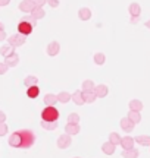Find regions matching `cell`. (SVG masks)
I'll list each match as a JSON object with an SVG mask.
<instances>
[{"label": "cell", "mask_w": 150, "mask_h": 158, "mask_svg": "<svg viewBox=\"0 0 150 158\" xmlns=\"http://www.w3.org/2000/svg\"><path fill=\"white\" fill-rule=\"evenodd\" d=\"M7 69H9V66H7L5 62L0 63V75H5L6 72H7Z\"/></svg>", "instance_id": "cell-35"}, {"label": "cell", "mask_w": 150, "mask_h": 158, "mask_svg": "<svg viewBox=\"0 0 150 158\" xmlns=\"http://www.w3.org/2000/svg\"><path fill=\"white\" fill-rule=\"evenodd\" d=\"M128 107H130V110H133V111H141L144 106H143V102L140 101V100H131L130 104H128Z\"/></svg>", "instance_id": "cell-23"}, {"label": "cell", "mask_w": 150, "mask_h": 158, "mask_svg": "<svg viewBox=\"0 0 150 158\" xmlns=\"http://www.w3.org/2000/svg\"><path fill=\"white\" fill-rule=\"evenodd\" d=\"M35 132L31 129H21L15 130L11 136H9V145L12 148H22V149H28L35 143Z\"/></svg>", "instance_id": "cell-1"}, {"label": "cell", "mask_w": 150, "mask_h": 158, "mask_svg": "<svg viewBox=\"0 0 150 158\" xmlns=\"http://www.w3.org/2000/svg\"><path fill=\"white\" fill-rule=\"evenodd\" d=\"M40 124H41V127L46 130H55V129H58V126H59L58 122H46V120H43Z\"/></svg>", "instance_id": "cell-26"}, {"label": "cell", "mask_w": 150, "mask_h": 158, "mask_svg": "<svg viewBox=\"0 0 150 158\" xmlns=\"http://www.w3.org/2000/svg\"><path fill=\"white\" fill-rule=\"evenodd\" d=\"M78 18H80L81 21H88L91 18V10L88 7H81L80 10H78Z\"/></svg>", "instance_id": "cell-20"}, {"label": "cell", "mask_w": 150, "mask_h": 158, "mask_svg": "<svg viewBox=\"0 0 150 158\" xmlns=\"http://www.w3.org/2000/svg\"><path fill=\"white\" fill-rule=\"evenodd\" d=\"M40 95V88L37 86V85H33V86H28L27 88V97L31 98V100H34L37 97Z\"/></svg>", "instance_id": "cell-15"}, {"label": "cell", "mask_w": 150, "mask_h": 158, "mask_svg": "<svg viewBox=\"0 0 150 158\" xmlns=\"http://www.w3.org/2000/svg\"><path fill=\"white\" fill-rule=\"evenodd\" d=\"M82 95H84L86 102H88V104H91V102H94L96 100H97V95H96L94 89L93 91H82Z\"/></svg>", "instance_id": "cell-17"}, {"label": "cell", "mask_w": 150, "mask_h": 158, "mask_svg": "<svg viewBox=\"0 0 150 158\" xmlns=\"http://www.w3.org/2000/svg\"><path fill=\"white\" fill-rule=\"evenodd\" d=\"M59 116V110L55 106H46L41 111V120H46V122H58Z\"/></svg>", "instance_id": "cell-2"}, {"label": "cell", "mask_w": 150, "mask_h": 158, "mask_svg": "<svg viewBox=\"0 0 150 158\" xmlns=\"http://www.w3.org/2000/svg\"><path fill=\"white\" fill-rule=\"evenodd\" d=\"M134 143H135V141H134L133 136H124V138H121V145L122 149H131V148H134Z\"/></svg>", "instance_id": "cell-10"}, {"label": "cell", "mask_w": 150, "mask_h": 158, "mask_svg": "<svg viewBox=\"0 0 150 158\" xmlns=\"http://www.w3.org/2000/svg\"><path fill=\"white\" fill-rule=\"evenodd\" d=\"M74 158H81V157H74Z\"/></svg>", "instance_id": "cell-44"}, {"label": "cell", "mask_w": 150, "mask_h": 158, "mask_svg": "<svg viewBox=\"0 0 150 158\" xmlns=\"http://www.w3.org/2000/svg\"><path fill=\"white\" fill-rule=\"evenodd\" d=\"M71 143H72V138H71V135H68V133L60 135L58 138V142H56L58 148H60V149H66V148H69Z\"/></svg>", "instance_id": "cell-5"}, {"label": "cell", "mask_w": 150, "mask_h": 158, "mask_svg": "<svg viewBox=\"0 0 150 158\" xmlns=\"http://www.w3.org/2000/svg\"><path fill=\"white\" fill-rule=\"evenodd\" d=\"M12 53H15V47H12L11 44H6V45H2V47H0V54L3 57L9 56Z\"/></svg>", "instance_id": "cell-24"}, {"label": "cell", "mask_w": 150, "mask_h": 158, "mask_svg": "<svg viewBox=\"0 0 150 158\" xmlns=\"http://www.w3.org/2000/svg\"><path fill=\"white\" fill-rule=\"evenodd\" d=\"M9 3H11V0H0V7L2 6H7Z\"/></svg>", "instance_id": "cell-38"}, {"label": "cell", "mask_w": 150, "mask_h": 158, "mask_svg": "<svg viewBox=\"0 0 150 158\" xmlns=\"http://www.w3.org/2000/svg\"><path fill=\"white\" fill-rule=\"evenodd\" d=\"M94 92H96L97 98H103V97H106L109 94V88H108V85H104V84L96 85L94 86Z\"/></svg>", "instance_id": "cell-9"}, {"label": "cell", "mask_w": 150, "mask_h": 158, "mask_svg": "<svg viewBox=\"0 0 150 158\" xmlns=\"http://www.w3.org/2000/svg\"><path fill=\"white\" fill-rule=\"evenodd\" d=\"M33 29H34V27H33V23H29L28 21L21 19L19 23H18V32H19V34H22V35H25V37H28V35L33 32Z\"/></svg>", "instance_id": "cell-4"}, {"label": "cell", "mask_w": 150, "mask_h": 158, "mask_svg": "<svg viewBox=\"0 0 150 158\" xmlns=\"http://www.w3.org/2000/svg\"><path fill=\"white\" fill-rule=\"evenodd\" d=\"M66 122L68 123H80V114H77V113H71L69 116H68V118H66Z\"/></svg>", "instance_id": "cell-32"}, {"label": "cell", "mask_w": 150, "mask_h": 158, "mask_svg": "<svg viewBox=\"0 0 150 158\" xmlns=\"http://www.w3.org/2000/svg\"><path fill=\"white\" fill-rule=\"evenodd\" d=\"M115 149H116V145H113L110 141L104 142L103 145H102V151H103L106 155H113V154H115Z\"/></svg>", "instance_id": "cell-13"}, {"label": "cell", "mask_w": 150, "mask_h": 158, "mask_svg": "<svg viewBox=\"0 0 150 158\" xmlns=\"http://www.w3.org/2000/svg\"><path fill=\"white\" fill-rule=\"evenodd\" d=\"M127 117L130 118L131 122H134L135 124L141 122V114H140V111H133V110H130V113H128Z\"/></svg>", "instance_id": "cell-27"}, {"label": "cell", "mask_w": 150, "mask_h": 158, "mask_svg": "<svg viewBox=\"0 0 150 158\" xmlns=\"http://www.w3.org/2000/svg\"><path fill=\"white\" fill-rule=\"evenodd\" d=\"M94 63L99 64V66L104 64V63H106V56H104L103 53H96V54H94Z\"/></svg>", "instance_id": "cell-29"}, {"label": "cell", "mask_w": 150, "mask_h": 158, "mask_svg": "<svg viewBox=\"0 0 150 158\" xmlns=\"http://www.w3.org/2000/svg\"><path fill=\"white\" fill-rule=\"evenodd\" d=\"M47 5H50L52 7H58V6H59V0H47Z\"/></svg>", "instance_id": "cell-36"}, {"label": "cell", "mask_w": 150, "mask_h": 158, "mask_svg": "<svg viewBox=\"0 0 150 158\" xmlns=\"http://www.w3.org/2000/svg\"><path fill=\"white\" fill-rule=\"evenodd\" d=\"M0 31H5V25H3L2 22H0Z\"/></svg>", "instance_id": "cell-43"}, {"label": "cell", "mask_w": 150, "mask_h": 158, "mask_svg": "<svg viewBox=\"0 0 150 158\" xmlns=\"http://www.w3.org/2000/svg\"><path fill=\"white\" fill-rule=\"evenodd\" d=\"M46 51H47V54H49L50 57L58 56V54H59V51H60V44H59L58 41H52L50 44L47 45Z\"/></svg>", "instance_id": "cell-7"}, {"label": "cell", "mask_w": 150, "mask_h": 158, "mask_svg": "<svg viewBox=\"0 0 150 158\" xmlns=\"http://www.w3.org/2000/svg\"><path fill=\"white\" fill-rule=\"evenodd\" d=\"M81 86H82V91H93L94 89V86H96V84L93 82L91 79H86Z\"/></svg>", "instance_id": "cell-30"}, {"label": "cell", "mask_w": 150, "mask_h": 158, "mask_svg": "<svg viewBox=\"0 0 150 158\" xmlns=\"http://www.w3.org/2000/svg\"><path fill=\"white\" fill-rule=\"evenodd\" d=\"M25 41H27V37L18 32V34H13L7 38V44H11L12 47L16 48V47H21V45L25 44Z\"/></svg>", "instance_id": "cell-3"}, {"label": "cell", "mask_w": 150, "mask_h": 158, "mask_svg": "<svg viewBox=\"0 0 150 158\" xmlns=\"http://www.w3.org/2000/svg\"><path fill=\"white\" fill-rule=\"evenodd\" d=\"M0 122H6V114L0 110Z\"/></svg>", "instance_id": "cell-39"}, {"label": "cell", "mask_w": 150, "mask_h": 158, "mask_svg": "<svg viewBox=\"0 0 150 158\" xmlns=\"http://www.w3.org/2000/svg\"><path fill=\"white\" fill-rule=\"evenodd\" d=\"M35 6H38V7H43V6L47 3V0H34Z\"/></svg>", "instance_id": "cell-37"}, {"label": "cell", "mask_w": 150, "mask_h": 158, "mask_svg": "<svg viewBox=\"0 0 150 158\" xmlns=\"http://www.w3.org/2000/svg\"><path fill=\"white\" fill-rule=\"evenodd\" d=\"M122 157L124 158H139L140 152L135 149V148H131V149H124V151H122Z\"/></svg>", "instance_id": "cell-22"}, {"label": "cell", "mask_w": 150, "mask_h": 158, "mask_svg": "<svg viewBox=\"0 0 150 158\" xmlns=\"http://www.w3.org/2000/svg\"><path fill=\"white\" fill-rule=\"evenodd\" d=\"M109 141L113 143V145H119L121 143V136H119V133H116V132H112L109 135Z\"/></svg>", "instance_id": "cell-31"}, {"label": "cell", "mask_w": 150, "mask_h": 158, "mask_svg": "<svg viewBox=\"0 0 150 158\" xmlns=\"http://www.w3.org/2000/svg\"><path fill=\"white\" fill-rule=\"evenodd\" d=\"M140 22V16H133L131 18V23H137Z\"/></svg>", "instance_id": "cell-40"}, {"label": "cell", "mask_w": 150, "mask_h": 158, "mask_svg": "<svg viewBox=\"0 0 150 158\" xmlns=\"http://www.w3.org/2000/svg\"><path fill=\"white\" fill-rule=\"evenodd\" d=\"M37 82H38V79H37V76H34V75H28L27 78L24 79V85L28 88V86H33V85H37Z\"/></svg>", "instance_id": "cell-28"}, {"label": "cell", "mask_w": 150, "mask_h": 158, "mask_svg": "<svg viewBox=\"0 0 150 158\" xmlns=\"http://www.w3.org/2000/svg\"><path fill=\"white\" fill-rule=\"evenodd\" d=\"M80 130H81V127H80V124L77 123H66L65 124V133H68V135H77V133H80Z\"/></svg>", "instance_id": "cell-11"}, {"label": "cell", "mask_w": 150, "mask_h": 158, "mask_svg": "<svg viewBox=\"0 0 150 158\" xmlns=\"http://www.w3.org/2000/svg\"><path fill=\"white\" fill-rule=\"evenodd\" d=\"M144 25H146V28H149V29H150V19H149V21H147V22L144 23Z\"/></svg>", "instance_id": "cell-42"}, {"label": "cell", "mask_w": 150, "mask_h": 158, "mask_svg": "<svg viewBox=\"0 0 150 158\" xmlns=\"http://www.w3.org/2000/svg\"><path fill=\"white\" fill-rule=\"evenodd\" d=\"M43 100H44V104H46V106H55V104L58 102V97L55 95V94H46Z\"/></svg>", "instance_id": "cell-25"}, {"label": "cell", "mask_w": 150, "mask_h": 158, "mask_svg": "<svg viewBox=\"0 0 150 158\" xmlns=\"http://www.w3.org/2000/svg\"><path fill=\"white\" fill-rule=\"evenodd\" d=\"M134 126H135V123H134V122H131L128 117H122L121 118V129L124 130V132H127V133L133 132Z\"/></svg>", "instance_id": "cell-8"}, {"label": "cell", "mask_w": 150, "mask_h": 158, "mask_svg": "<svg viewBox=\"0 0 150 158\" xmlns=\"http://www.w3.org/2000/svg\"><path fill=\"white\" fill-rule=\"evenodd\" d=\"M34 7H35L34 0H22L19 3V10L24 12V13H31Z\"/></svg>", "instance_id": "cell-6"}, {"label": "cell", "mask_w": 150, "mask_h": 158, "mask_svg": "<svg viewBox=\"0 0 150 158\" xmlns=\"http://www.w3.org/2000/svg\"><path fill=\"white\" fill-rule=\"evenodd\" d=\"M22 19H24V21H28L29 23H33V27L35 28V25H37V19H35V18H33V16H24Z\"/></svg>", "instance_id": "cell-34"}, {"label": "cell", "mask_w": 150, "mask_h": 158, "mask_svg": "<svg viewBox=\"0 0 150 158\" xmlns=\"http://www.w3.org/2000/svg\"><path fill=\"white\" fill-rule=\"evenodd\" d=\"M56 97H58V101L62 102V104H66V102H69L71 100H72V94L66 92V91H62V92H59Z\"/></svg>", "instance_id": "cell-18"}, {"label": "cell", "mask_w": 150, "mask_h": 158, "mask_svg": "<svg viewBox=\"0 0 150 158\" xmlns=\"http://www.w3.org/2000/svg\"><path fill=\"white\" fill-rule=\"evenodd\" d=\"M31 16L35 18V19L38 21V19H43V18L46 16V12H44V9H43V7L35 6L34 9H33V12H31Z\"/></svg>", "instance_id": "cell-21"}, {"label": "cell", "mask_w": 150, "mask_h": 158, "mask_svg": "<svg viewBox=\"0 0 150 158\" xmlns=\"http://www.w3.org/2000/svg\"><path fill=\"white\" fill-rule=\"evenodd\" d=\"M7 132H9V127H7V124H6L5 122H0V136H5Z\"/></svg>", "instance_id": "cell-33"}, {"label": "cell", "mask_w": 150, "mask_h": 158, "mask_svg": "<svg viewBox=\"0 0 150 158\" xmlns=\"http://www.w3.org/2000/svg\"><path fill=\"white\" fill-rule=\"evenodd\" d=\"M5 63L9 66V68H15L18 63H19V56H18L16 53H12V54L5 57Z\"/></svg>", "instance_id": "cell-12"}, {"label": "cell", "mask_w": 150, "mask_h": 158, "mask_svg": "<svg viewBox=\"0 0 150 158\" xmlns=\"http://www.w3.org/2000/svg\"><path fill=\"white\" fill-rule=\"evenodd\" d=\"M3 40H6V32L5 31H0V41H3Z\"/></svg>", "instance_id": "cell-41"}, {"label": "cell", "mask_w": 150, "mask_h": 158, "mask_svg": "<svg viewBox=\"0 0 150 158\" xmlns=\"http://www.w3.org/2000/svg\"><path fill=\"white\" fill-rule=\"evenodd\" d=\"M128 12H130L131 16H140L141 15V6L134 2V3H131V5L128 6Z\"/></svg>", "instance_id": "cell-14"}, {"label": "cell", "mask_w": 150, "mask_h": 158, "mask_svg": "<svg viewBox=\"0 0 150 158\" xmlns=\"http://www.w3.org/2000/svg\"><path fill=\"white\" fill-rule=\"evenodd\" d=\"M72 101H74L77 106L86 104V100H84V95H82V91H75L74 94H72Z\"/></svg>", "instance_id": "cell-16"}, {"label": "cell", "mask_w": 150, "mask_h": 158, "mask_svg": "<svg viewBox=\"0 0 150 158\" xmlns=\"http://www.w3.org/2000/svg\"><path fill=\"white\" fill-rule=\"evenodd\" d=\"M134 141L137 142L139 145H143V147H150V136L149 135H140L135 136Z\"/></svg>", "instance_id": "cell-19"}]
</instances>
